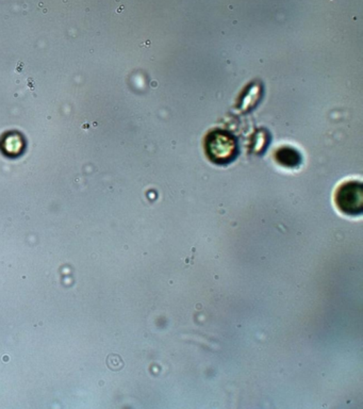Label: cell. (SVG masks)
I'll use <instances>...</instances> for the list:
<instances>
[{"instance_id":"cell-3","label":"cell","mask_w":363,"mask_h":409,"mask_svg":"<svg viewBox=\"0 0 363 409\" xmlns=\"http://www.w3.org/2000/svg\"><path fill=\"white\" fill-rule=\"evenodd\" d=\"M275 158L278 163L290 168H298L302 160L300 152L289 146L280 148L275 154Z\"/></svg>"},{"instance_id":"cell-1","label":"cell","mask_w":363,"mask_h":409,"mask_svg":"<svg viewBox=\"0 0 363 409\" xmlns=\"http://www.w3.org/2000/svg\"><path fill=\"white\" fill-rule=\"evenodd\" d=\"M204 152L213 163L228 164L238 156V142L229 132L213 130L206 136Z\"/></svg>"},{"instance_id":"cell-2","label":"cell","mask_w":363,"mask_h":409,"mask_svg":"<svg viewBox=\"0 0 363 409\" xmlns=\"http://www.w3.org/2000/svg\"><path fill=\"white\" fill-rule=\"evenodd\" d=\"M360 182H344L336 191L334 202L342 214L359 216L363 211V189Z\"/></svg>"}]
</instances>
